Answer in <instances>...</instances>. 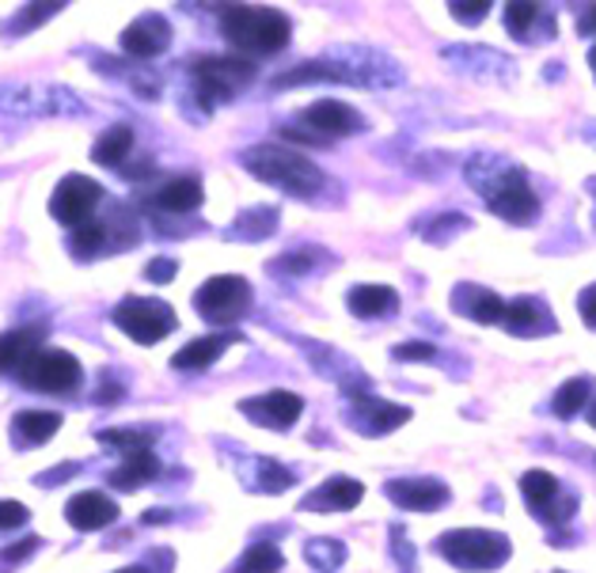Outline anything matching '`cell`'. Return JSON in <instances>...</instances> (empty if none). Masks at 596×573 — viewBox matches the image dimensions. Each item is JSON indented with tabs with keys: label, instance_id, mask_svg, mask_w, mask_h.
Instances as JSON below:
<instances>
[{
	"label": "cell",
	"instance_id": "cell-18",
	"mask_svg": "<svg viewBox=\"0 0 596 573\" xmlns=\"http://www.w3.org/2000/svg\"><path fill=\"white\" fill-rule=\"evenodd\" d=\"M444 61L456 65V73L467 76H486V80H510L513 76V61L502 58L497 50H479V47H456V50H444Z\"/></svg>",
	"mask_w": 596,
	"mask_h": 573
},
{
	"label": "cell",
	"instance_id": "cell-9",
	"mask_svg": "<svg viewBox=\"0 0 596 573\" xmlns=\"http://www.w3.org/2000/svg\"><path fill=\"white\" fill-rule=\"evenodd\" d=\"M20 380L34 391H50V396H65L80 383V361L65 349H39L31 361L23 365Z\"/></svg>",
	"mask_w": 596,
	"mask_h": 573
},
{
	"label": "cell",
	"instance_id": "cell-20",
	"mask_svg": "<svg viewBox=\"0 0 596 573\" xmlns=\"http://www.w3.org/2000/svg\"><path fill=\"white\" fill-rule=\"evenodd\" d=\"M452 308L467 316L471 324H502L505 319V300L494 289H483V285H460L452 293Z\"/></svg>",
	"mask_w": 596,
	"mask_h": 573
},
{
	"label": "cell",
	"instance_id": "cell-31",
	"mask_svg": "<svg viewBox=\"0 0 596 573\" xmlns=\"http://www.w3.org/2000/svg\"><path fill=\"white\" fill-rule=\"evenodd\" d=\"M471 221L464 213H441V217H430L418 225V236L430 239V244H449L452 236H460V232H467Z\"/></svg>",
	"mask_w": 596,
	"mask_h": 573
},
{
	"label": "cell",
	"instance_id": "cell-40",
	"mask_svg": "<svg viewBox=\"0 0 596 573\" xmlns=\"http://www.w3.org/2000/svg\"><path fill=\"white\" fill-rule=\"evenodd\" d=\"M27 505L23 501H0V532H8V528H20L27 524Z\"/></svg>",
	"mask_w": 596,
	"mask_h": 573
},
{
	"label": "cell",
	"instance_id": "cell-42",
	"mask_svg": "<svg viewBox=\"0 0 596 573\" xmlns=\"http://www.w3.org/2000/svg\"><path fill=\"white\" fill-rule=\"evenodd\" d=\"M391 543H395V551H391V554H395V559H399V566L411 570V566H414V548H411V543H407V532H403V528H391Z\"/></svg>",
	"mask_w": 596,
	"mask_h": 573
},
{
	"label": "cell",
	"instance_id": "cell-4",
	"mask_svg": "<svg viewBox=\"0 0 596 573\" xmlns=\"http://www.w3.org/2000/svg\"><path fill=\"white\" fill-rule=\"evenodd\" d=\"M438 551L460 570L491 573L510 562L513 543L510 535L491 532V528H452V532H444L438 540Z\"/></svg>",
	"mask_w": 596,
	"mask_h": 573
},
{
	"label": "cell",
	"instance_id": "cell-44",
	"mask_svg": "<svg viewBox=\"0 0 596 573\" xmlns=\"http://www.w3.org/2000/svg\"><path fill=\"white\" fill-rule=\"evenodd\" d=\"M577 311H582L585 327L596 330V282L589 285V289H582V297H577Z\"/></svg>",
	"mask_w": 596,
	"mask_h": 573
},
{
	"label": "cell",
	"instance_id": "cell-50",
	"mask_svg": "<svg viewBox=\"0 0 596 573\" xmlns=\"http://www.w3.org/2000/svg\"><path fill=\"white\" fill-rule=\"evenodd\" d=\"M589 69H593V76H596V47L589 50Z\"/></svg>",
	"mask_w": 596,
	"mask_h": 573
},
{
	"label": "cell",
	"instance_id": "cell-3",
	"mask_svg": "<svg viewBox=\"0 0 596 573\" xmlns=\"http://www.w3.org/2000/svg\"><path fill=\"white\" fill-rule=\"evenodd\" d=\"M220 31L236 50L247 53H278L289 47L292 23L278 8H251V4H228L220 12Z\"/></svg>",
	"mask_w": 596,
	"mask_h": 573
},
{
	"label": "cell",
	"instance_id": "cell-49",
	"mask_svg": "<svg viewBox=\"0 0 596 573\" xmlns=\"http://www.w3.org/2000/svg\"><path fill=\"white\" fill-rule=\"evenodd\" d=\"M119 573H148L145 566H126V570H119Z\"/></svg>",
	"mask_w": 596,
	"mask_h": 573
},
{
	"label": "cell",
	"instance_id": "cell-35",
	"mask_svg": "<svg viewBox=\"0 0 596 573\" xmlns=\"http://www.w3.org/2000/svg\"><path fill=\"white\" fill-rule=\"evenodd\" d=\"M153 437L156 433H148V429H103L100 441L114 444V449H126V456H130V452H148Z\"/></svg>",
	"mask_w": 596,
	"mask_h": 573
},
{
	"label": "cell",
	"instance_id": "cell-47",
	"mask_svg": "<svg viewBox=\"0 0 596 573\" xmlns=\"http://www.w3.org/2000/svg\"><path fill=\"white\" fill-rule=\"evenodd\" d=\"M145 524H160V521H172V509H148L145 516H141Z\"/></svg>",
	"mask_w": 596,
	"mask_h": 573
},
{
	"label": "cell",
	"instance_id": "cell-11",
	"mask_svg": "<svg viewBox=\"0 0 596 573\" xmlns=\"http://www.w3.org/2000/svg\"><path fill=\"white\" fill-rule=\"evenodd\" d=\"M300 122H305L308 137L316 141V145H327V141L335 137H353L358 130H364V119L342 100H316L311 106H305Z\"/></svg>",
	"mask_w": 596,
	"mask_h": 573
},
{
	"label": "cell",
	"instance_id": "cell-1",
	"mask_svg": "<svg viewBox=\"0 0 596 573\" xmlns=\"http://www.w3.org/2000/svg\"><path fill=\"white\" fill-rule=\"evenodd\" d=\"M467 183L483 194L486 209L497 213L502 221H513V225H528L540 213V198L528 186L521 167H513L510 160L502 156H475L467 160Z\"/></svg>",
	"mask_w": 596,
	"mask_h": 573
},
{
	"label": "cell",
	"instance_id": "cell-23",
	"mask_svg": "<svg viewBox=\"0 0 596 573\" xmlns=\"http://www.w3.org/2000/svg\"><path fill=\"white\" fill-rule=\"evenodd\" d=\"M202 202H206V191H202V183L194 175L167 178V183L153 194V205L164 213H194Z\"/></svg>",
	"mask_w": 596,
	"mask_h": 573
},
{
	"label": "cell",
	"instance_id": "cell-30",
	"mask_svg": "<svg viewBox=\"0 0 596 573\" xmlns=\"http://www.w3.org/2000/svg\"><path fill=\"white\" fill-rule=\"evenodd\" d=\"M308 562L316 570H323V573H335L338 566H346V559H350V551H346V543L342 540H327V535H316V540H308Z\"/></svg>",
	"mask_w": 596,
	"mask_h": 573
},
{
	"label": "cell",
	"instance_id": "cell-2",
	"mask_svg": "<svg viewBox=\"0 0 596 573\" xmlns=\"http://www.w3.org/2000/svg\"><path fill=\"white\" fill-rule=\"evenodd\" d=\"M244 167L255 178L270 186H281L292 198H316L327 186V175L305 156V152H292L281 145H255L244 152Z\"/></svg>",
	"mask_w": 596,
	"mask_h": 573
},
{
	"label": "cell",
	"instance_id": "cell-32",
	"mask_svg": "<svg viewBox=\"0 0 596 573\" xmlns=\"http://www.w3.org/2000/svg\"><path fill=\"white\" fill-rule=\"evenodd\" d=\"M292 482H297V474H292L286 463L255 460V490H263V494H281V490L292 487Z\"/></svg>",
	"mask_w": 596,
	"mask_h": 573
},
{
	"label": "cell",
	"instance_id": "cell-16",
	"mask_svg": "<svg viewBox=\"0 0 596 573\" xmlns=\"http://www.w3.org/2000/svg\"><path fill=\"white\" fill-rule=\"evenodd\" d=\"M172 47V23L164 16L148 12L141 20H133L126 31H122V50L133 53V58H156Z\"/></svg>",
	"mask_w": 596,
	"mask_h": 573
},
{
	"label": "cell",
	"instance_id": "cell-25",
	"mask_svg": "<svg viewBox=\"0 0 596 573\" xmlns=\"http://www.w3.org/2000/svg\"><path fill=\"white\" fill-rule=\"evenodd\" d=\"M156 474H160V460L153 452H130L126 460L111 471V487L114 490H137V487H145L148 479H156Z\"/></svg>",
	"mask_w": 596,
	"mask_h": 573
},
{
	"label": "cell",
	"instance_id": "cell-14",
	"mask_svg": "<svg viewBox=\"0 0 596 573\" xmlns=\"http://www.w3.org/2000/svg\"><path fill=\"white\" fill-rule=\"evenodd\" d=\"M239 410H244V415L251 418L255 426L289 429L300 418V410H305V399H300L297 391L278 388V391H266V396L244 399V402H239Z\"/></svg>",
	"mask_w": 596,
	"mask_h": 573
},
{
	"label": "cell",
	"instance_id": "cell-19",
	"mask_svg": "<svg viewBox=\"0 0 596 573\" xmlns=\"http://www.w3.org/2000/svg\"><path fill=\"white\" fill-rule=\"evenodd\" d=\"M65 516L80 532H100V528L119 521V505L106 494H100V490H84V494H76L65 505Z\"/></svg>",
	"mask_w": 596,
	"mask_h": 573
},
{
	"label": "cell",
	"instance_id": "cell-39",
	"mask_svg": "<svg viewBox=\"0 0 596 573\" xmlns=\"http://www.w3.org/2000/svg\"><path fill=\"white\" fill-rule=\"evenodd\" d=\"M39 551V535H27L23 543H16V548H4L0 551V570L8 566H20V562H27V554Z\"/></svg>",
	"mask_w": 596,
	"mask_h": 573
},
{
	"label": "cell",
	"instance_id": "cell-7",
	"mask_svg": "<svg viewBox=\"0 0 596 573\" xmlns=\"http://www.w3.org/2000/svg\"><path fill=\"white\" fill-rule=\"evenodd\" d=\"M114 327H119L122 335H130L133 342L153 346L175 330V311H172V304H164V300L126 297L119 308H114Z\"/></svg>",
	"mask_w": 596,
	"mask_h": 573
},
{
	"label": "cell",
	"instance_id": "cell-51",
	"mask_svg": "<svg viewBox=\"0 0 596 573\" xmlns=\"http://www.w3.org/2000/svg\"><path fill=\"white\" fill-rule=\"evenodd\" d=\"M589 422H593V429H596V402H593V407H589Z\"/></svg>",
	"mask_w": 596,
	"mask_h": 573
},
{
	"label": "cell",
	"instance_id": "cell-48",
	"mask_svg": "<svg viewBox=\"0 0 596 573\" xmlns=\"http://www.w3.org/2000/svg\"><path fill=\"white\" fill-rule=\"evenodd\" d=\"M582 34H596V4L582 16Z\"/></svg>",
	"mask_w": 596,
	"mask_h": 573
},
{
	"label": "cell",
	"instance_id": "cell-45",
	"mask_svg": "<svg viewBox=\"0 0 596 573\" xmlns=\"http://www.w3.org/2000/svg\"><path fill=\"white\" fill-rule=\"evenodd\" d=\"M58 8H65V4H27V12H23V20L20 27H34V23H42V20H50Z\"/></svg>",
	"mask_w": 596,
	"mask_h": 573
},
{
	"label": "cell",
	"instance_id": "cell-15",
	"mask_svg": "<svg viewBox=\"0 0 596 573\" xmlns=\"http://www.w3.org/2000/svg\"><path fill=\"white\" fill-rule=\"evenodd\" d=\"M361 498H364V487L358 479L335 474V479L319 482V487L300 501V509H305V513H346V509L361 505Z\"/></svg>",
	"mask_w": 596,
	"mask_h": 573
},
{
	"label": "cell",
	"instance_id": "cell-29",
	"mask_svg": "<svg viewBox=\"0 0 596 573\" xmlns=\"http://www.w3.org/2000/svg\"><path fill=\"white\" fill-rule=\"evenodd\" d=\"M323 250L319 247H297V250H286L281 258H274L270 270L274 274H286V277H308L311 270H319L323 266Z\"/></svg>",
	"mask_w": 596,
	"mask_h": 573
},
{
	"label": "cell",
	"instance_id": "cell-43",
	"mask_svg": "<svg viewBox=\"0 0 596 573\" xmlns=\"http://www.w3.org/2000/svg\"><path fill=\"white\" fill-rule=\"evenodd\" d=\"M438 354L433 342H407V346H395V357L399 361H430Z\"/></svg>",
	"mask_w": 596,
	"mask_h": 573
},
{
	"label": "cell",
	"instance_id": "cell-36",
	"mask_svg": "<svg viewBox=\"0 0 596 573\" xmlns=\"http://www.w3.org/2000/svg\"><path fill=\"white\" fill-rule=\"evenodd\" d=\"M540 20H544L540 4H510V8H505V27H510V34H517V39H528L532 27H536Z\"/></svg>",
	"mask_w": 596,
	"mask_h": 573
},
{
	"label": "cell",
	"instance_id": "cell-8",
	"mask_svg": "<svg viewBox=\"0 0 596 573\" xmlns=\"http://www.w3.org/2000/svg\"><path fill=\"white\" fill-rule=\"evenodd\" d=\"M521 494L532 516H540L544 524H566L577 513V494L563 490V482L551 471H524Z\"/></svg>",
	"mask_w": 596,
	"mask_h": 573
},
{
	"label": "cell",
	"instance_id": "cell-24",
	"mask_svg": "<svg viewBox=\"0 0 596 573\" xmlns=\"http://www.w3.org/2000/svg\"><path fill=\"white\" fill-rule=\"evenodd\" d=\"M39 354V330H8L0 335V372H23V365Z\"/></svg>",
	"mask_w": 596,
	"mask_h": 573
},
{
	"label": "cell",
	"instance_id": "cell-27",
	"mask_svg": "<svg viewBox=\"0 0 596 573\" xmlns=\"http://www.w3.org/2000/svg\"><path fill=\"white\" fill-rule=\"evenodd\" d=\"M12 429L20 433L23 444H47L61 429V415H53V410H23V415H16Z\"/></svg>",
	"mask_w": 596,
	"mask_h": 573
},
{
	"label": "cell",
	"instance_id": "cell-34",
	"mask_svg": "<svg viewBox=\"0 0 596 573\" xmlns=\"http://www.w3.org/2000/svg\"><path fill=\"white\" fill-rule=\"evenodd\" d=\"M274 228H278V209H274V205L247 209V213H239V221H236V236H244V239H263V236H270Z\"/></svg>",
	"mask_w": 596,
	"mask_h": 573
},
{
	"label": "cell",
	"instance_id": "cell-33",
	"mask_svg": "<svg viewBox=\"0 0 596 573\" xmlns=\"http://www.w3.org/2000/svg\"><path fill=\"white\" fill-rule=\"evenodd\" d=\"M286 566V559H281V551L274 548V543H255V548H247L244 559L236 562L233 573H278Z\"/></svg>",
	"mask_w": 596,
	"mask_h": 573
},
{
	"label": "cell",
	"instance_id": "cell-13",
	"mask_svg": "<svg viewBox=\"0 0 596 573\" xmlns=\"http://www.w3.org/2000/svg\"><path fill=\"white\" fill-rule=\"evenodd\" d=\"M384 490L399 509H411V513H438V509L449 505V498H452V490L444 487L441 479H422V474L391 479Z\"/></svg>",
	"mask_w": 596,
	"mask_h": 573
},
{
	"label": "cell",
	"instance_id": "cell-46",
	"mask_svg": "<svg viewBox=\"0 0 596 573\" xmlns=\"http://www.w3.org/2000/svg\"><path fill=\"white\" fill-rule=\"evenodd\" d=\"M69 474H76V463H65V468H58V471H50V474H39V482H42V487H53V482L69 479Z\"/></svg>",
	"mask_w": 596,
	"mask_h": 573
},
{
	"label": "cell",
	"instance_id": "cell-12",
	"mask_svg": "<svg viewBox=\"0 0 596 573\" xmlns=\"http://www.w3.org/2000/svg\"><path fill=\"white\" fill-rule=\"evenodd\" d=\"M346 418H350V426L361 429L364 437H384L391 429L411 422V407H403V402H384L369 396V391H358V396H350Z\"/></svg>",
	"mask_w": 596,
	"mask_h": 573
},
{
	"label": "cell",
	"instance_id": "cell-28",
	"mask_svg": "<svg viewBox=\"0 0 596 573\" xmlns=\"http://www.w3.org/2000/svg\"><path fill=\"white\" fill-rule=\"evenodd\" d=\"M130 149H133V130H130V125H114V130H106L103 137L95 141L92 156H95V164L119 167L122 160L130 156Z\"/></svg>",
	"mask_w": 596,
	"mask_h": 573
},
{
	"label": "cell",
	"instance_id": "cell-52",
	"mask_svg": "<svg viewBox=\"0 0 596 573\" xmlns=\"http://www.w3.org/2000/svg\"><path fill=\"white\" fill-rule=\"evenodd\" d=\"M555 573H563V570H555Z\"/></svg>",
	"mask_w": 596,
	"mask_h": 573
},
{
	"label": "cell",
	"instance_id": "cell-6",
	"mask_svg": "<svg viewBox=\"0 0 596 573\" xmlns=\"http://www.w3.org/2000/svg\"><path fill=\"white\" fill-rule=\"evenodd\" d=\"M194 308H198V316H206L209 324H220V327L236 324V319H244L247 308H251V285L239 274L209 277V282L194 293Z\"/></svg>",
	"mask_w": 596,
	"mask_h": 573
},
{
	"label": "cell",
	"instance_id": "cell-5",
	"mask_svg": "<svg viewBox=\"0 0 596 573\" xmlns=\"http://www.w3.org/2000/svg\"><path fill=\"white\" fill-rule=\"evenodd\" d=\"M191 76L198 84V100L213 111V103H228L251 84L255 65L244 58H198L191 61Z\"/></svg>",
	"mask_w": 596,
	"mask_h": 573
},
{
	"label": "cell",
	"instance_id": "cell-37",
	"mask_svg": "<svg viewBox=\"0 0 596 573\" xmlns=\"http://www.w3.org/2000/svg\"><path fill=\"white\" fill-rule=\"evenodd\" d=\"M103 244H106V225H103V221H88V225L73 228L76 255H95V250H103Z\"/></svg>",
	"mask_w": 596,
	"mask_h": 573
},
{
	"label": "cell",
	"instance_id": "cell-10",
	"mask_svg": "<svg viewBox=\"0 0 596 573\" xmlns=\"http://www.w3.org/2000/svg\"><path fill=\"white\" fill-rule=\"evenodd\" d=\"M100 198H103V186L95 183V178L69 175V178H61L58 191H53L50 213H53V221H61V225L80 228L92 221V209L100 205Z\"/></svg>",
	"mask_w": 596,
	"mask_h": 573
},
{
	"label": "cell",
	"instance_id": "cell-26",
	"mask_svg": "<svg viewBox=\"0 0 596 573\" xmlns=\"http://www.w3.org/2000/svg\"><path fill=\"white\" fill-rule=\"evenodd\" d=\"M593 391H596L593 376H574V380H566L563 388L555 391V399H551V410H555L558 418H574V415H582V410L589 407Z\"/></svg>",
	"mask_w": 596,
	"mask_h": 573
},
{
	"label": "cell",
	"instance_id": "cell-21",
	"mask_svg": "<svg viewBox=\"0 0 596 573\" xmlns=\"http://www.w3.org/2000/svg\"><path fill=\"white\" fill-rule=\"evenodd\" d=\"M239 342L236 335H206V338H194V342H186L179 354L172 357V369L179 372H202L209 369L213 361H217L220 354H225L228 346Z\"/></svg>",
	"mask_w": 596,
	"mask_h": 573
},
{
	"label": "cell",
	"instance_id": "cell-41",
	"mask_svg": "<svg viewBox=\"0 0 596 573\" xmlns=\"http://www.w3.org/2000/svg\"><path fill=\"white\" fill-rule=\"evenodd\" d=\"M175 274H179V263H175V258H153V263L145 266V277L156 285H167Z\"/></svg>",
	"mask_w": 596,
	"mask_h": 573
},
{
	"label": "cell",
	"instance_id": "cell-22",
	"mask_svg": "<svg viewBox=\"0 0 596 573\" xmlns=\"http://www.w3.org/2000/svg\"><path fill=\"white\" fill-rule=\"evenodd\" d=\"M346 304L358 319H380V316H395L399 308V293L391 285H353L346 293Z\"/></svg>",
	"mask_w": 596,
	"mask_h": 573
},
{
	"label": "cell",
	"instance_id": "cell-17",
	"mask_svg": "<svg viewBox=\"0 0 596 573\" xmlns=\"http://www.w3.org/2000/svg\"><path fill=\"white\" fill-rule=\"evenodd\" d=\"M502 327L517 338H536V335H555L558 324L551 316V308L536 297H517L513 304H505V319Z\"/></svg>",
	"mask_w": 596,
	"mask_h": 573
},
{
	"label": "cell",
	"instance_id": "cell-38",
	"mask_svg": "<svg viewBox=\"0 0 596 573\" xmlns=\"http://www.w3.org/2000/svg\"><path fill=\"white\" fill-rule=\"evenodd\" d=\"M449 12H452V20H460V23H483L486 16H491V0H452L449 4Z\"/></svg>",
	"mask_w": 596,
	"mask_h": 573
}]
</instances>
